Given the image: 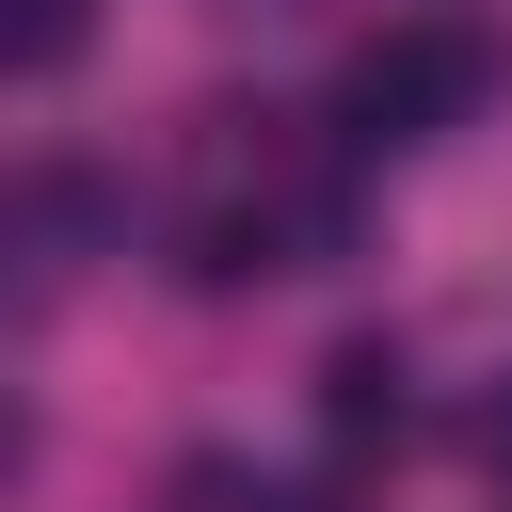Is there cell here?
Returning a JSON list of instances; mask_svg holds the SVG:
<instances>
[{"instance_id": "obj_1", "label": "cell", "mask_w": 512, "mask_h": 512, "mask_svg": "<svg viewBox=\"0 0 512 512\" xmlns=\"http://www.w3.org/2000/svg\"><path fill=\"white\" fill-rule=\"evenodd\" d=\"M480 96H496V32H464V16H400V32H368V48L336 64V160L432 144V128H464Z\"/></svg>"}, {"instance_id": "obj_2", "label": "cell", "mask_w": 512, "mask_h": 512, "mask_svg": "<svg viewBox=\"0 0 512 512\" xmlns=\"http://www.w3.org/2000/svg\"><path fill=\"white\" fill-rule=\"evenodd\" d=\"M320 432H336V448H400V352H384V336H352V352L320 368Z\"/></svg>"}, {"instance_id": "obj_3", "label": "cell", "mask_w": 512, "mask_h": 512, "mask_svg": "<svg viewBox=\"0 0 512 512\" xmlns=\"http://www.w3.org/2000/svg\"><path fill=\"white\" fill-rule=\"evenodd\" d=\"M80 16H96V0H16V80H48V64L80 48Z\"/></svg>"}, {"instance_id": "obj_4", "label": "cell", "mask_w": 512, "mask_h": 512, "mask_svg": "<svg viewBox=\"0 0 512 512\" xmlns=\"http://www.w3.org/2000/svg\"><path fill=\"white\" fill-rule=\"evenodd\" d=\"M480 464H496V480H512V384H496V400H480Z\"/></svg>"}, {"instance_id": "obj_5", "label": "cell", "mask_w": 512, "mask_h": 512, "mask_svg": "<svg viewBox=\"0 0 512 512\" xmlns=\"http://www.w3.org/2000/svg\"><path fill=\"white\" fill-rule=\"evenodd\" d=\"M192 512H224V480H192Z\"/></svg>"}]
</instances>
